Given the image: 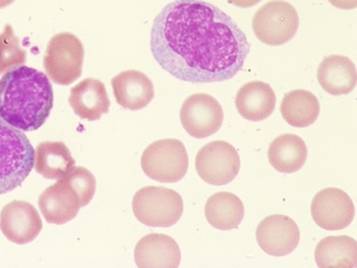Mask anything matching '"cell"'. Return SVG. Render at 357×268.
I'll return each instance as SVG.
<instances>
[{
    "label": "cell",
    "mask_w": 357,
    "mask_h": 268,
    "mask_svg": "<svg viewBox=\"0 0 357 268\" xmlns=\"http://www.w3.org/2000/svg\"><path fill=\"white\" fill-rule=\"evenodd\" d=\"M150 47L165 72L195 84L232 80L251 50L236 21L202 0H175L164 7L153 22Z\"/></svg>",
    "instance_id": "1"
},
{
    "label": "cell",
    "mask_w": 357,
    "mask_h": 268,
    "mask_svg": "<svg viewBox=\"0 0 357 268\" xmlns=\"http://www.w3.org/2000/svg\"><path fill=\"white\" fill-rule=\"evenodd\" d=\"M53 103L49 77L36 68L21 65L0 80V119L16 129H40L49 118Z\"/></svg>",
    "instance_id": "2"
},
{
    "label": "cell",
    "mask_w": 357,
    "mask_h": 268,
    "mask_svg": "<svg viewBox=\"0 0 357 268\" xmlns=\"http://www.w3.org/2000/svg\"><path fill=\"white\" fill-rule=\"evenodd\" d=\"M36 150L26 134L0 119V195L20 187L34 168Z\"/></svg>",
    "instance_id": "3"
},
{
    "label": "cell",
    "mask_w": 357,
    "mask_h": 268,
    "mask_svg": "<svg viewBox=\"0 0 357 268\" xmlns=\"http://www.w3.org/2000/svg\"><path fill=\"white\" fill-rule=\"evenodd\" d=\"M132 210L141 223L152 228L176 225L184 212V201L177 191L162 186H149L133 197Z\"/></svg>",
    "instance_id": "4"
},
{
    "label": "cell",
    "mask_w": 357,
    "mask_h": 268,
    "mask_svg": "<svg viewBox=\"0 0 357 268\" xmlns=\"http://www.w3.org/2000/svg\"><path fill=\"white\" fill-rule=\"evenodd\" d=\"M85 50L75 34L62 32L50 40L43 59L49 77L57 85L68 86L81 77Z\"/></svg>",
    "instance_id": "5"
},
{
    "label": "cell",
    "mask_w": 357,
    "mask_h": 268,
    "mask_svg": "<svg viewBox=\"0 0 357 268\" xmlns=\"http://www.w3.org/2000/svg\"><path fill=\"white\" fill-rule=\"evenodd\" d=\"M145 175L160 183H177L186 176L189 158L184 143L176 139L155 141L141 158Z\"/></svg>",
    "instance_id": "6"
},
{
    "label": "cell",
    "mask_w": 357,
    "mask_h": 268,
    "mask_svg": "<svg viewBox=\"0 0 357 268\" xmlns=\"http://www.w3.org/2000/svg\"><path fill=\"white\" fill-rule=\"evenodd\" d=\"M252 29L261 43L278 47L293 40L297 34L299 15L287 1L272 0L257 11Z\"/></svg>",
    "instance_id": "7"
},
{
    "label": "cell",
    "mask_w": 357,
    "mask_h": 268,
    "mask_svg": "<svg viewBox=\"0 0 357 268\" xmlns=\"http://www.w3.org/2000/svg\"><path fill=\"white\" fill-rule=\"evenodd\" d=\"M196 170L202 181L223 186L236 179L241 161L236 147L225 141H213L200 149L196 156Z\"/></svg>",
    "instance_id": "8"
},
{
    "label": "cell",
    "mask_w": 357,
    "mask_h": 268,
    "mask_svg": "<svg viewBox=\"0 0 357 268\" xmlns=\"http://www.w3.org/2000/svg\"><path fill=\"white\" fill-rule=\"evenodd\" d=\"M181 122L190 137L205 139L220 130L225 114L220 103L208 94H195L183 103Z\"/></svg>",
    "instance_id": "9"
},
{
    "label": "cell",
    "mask_w": 357,
    "mask_h": 268,
    "mask_svg": "<svg viewBox=\"0 0 357 268\" xmlns=\"http://www.w3.org/2000/svg\"><path fill=\"white\" fill-rule=\"evenodd\" d=\"M311 216L321 229L339 231L352 223L355 207L345 191L339 188L322 189L313 198Z\"/></svg>",
    "instance_id": "10"
},
{
    "label": "cell",
    "mask_w": 357,
    "mask_h": 268,
    "mask_svg": "<svg viewBox=\"0 0 357 268\" xmlns=\"http://www.w3.org/2000/svg\"><path fill=\"white\" fill-rule=\"evenodd\" d=\"M257 240L259 248L266 254L282 258L297 248L301 241V231L291 218L273 214L259 222Z\"/></svg>",
    "instance_id": "11"
},
{
    "label": "cell",
    "mask_w": 357,
    "mask_h": 268,
    "mask_svg": "<svg viewBox=\"0 0 357 268\" xmlns=\"http://www.w3.org/2000/svg\"><path fill=\"white\" fill-rule=\"evenodd\" d=\"M42 227L39 212L26 201H11L0 212V230L7 240L16 244L36 240Z\"/></svg>",
    "instance_id": "12"
},
{
    "label": "cell",
    "mask_w": 357,
    "mask_h": 268,
    "mask_svg": "<svg viewBox=\"0 0 357 268\" xmlns=\"http://www.w3.org/2000/svg\"><path fill=\"white\" fill-rule=\"evenodd\" d=\"M39 207L47 222L59 225L75 219L83 208L77 193L63 178L41 193Z\"/></svg>",
    "instance_id": "13"
},
{
    "label": "cell",
    "mask_w": 357,
    "mask_h": 268,
    "mask_svg": "<svg viewBox=\"0 0 357 268\" xmlns=\"http://www.w3.org/2000/svg\"><path fill=\"white\" fill-rule=\"evenodd\" d=\"M181 253L173 237L166 234L145 235L135 250V260L140 268H177Z\"/></svg>",
    "instance_id": "14"
},
{
    "label": "cell",
    "mask_w": 357,
    "mask_h": 268,
    "mask_svg": "<svg viewBox=\"0 0 357 268\" xmlns=\"http://www.w3.org/2000/svg\"><path fill=\"white\" fill-rule=\"evenodd\" d=\"M116 103L128 110H141L150 105L155 96L152 80L139 70L121 72L112 80Z\"/></svg>",
    "instance_id": "15"
},
{
    "label": "cell",
    "mask_w": 357,
    "mask_h": 268,
    "mask_svg": "<svg viewBox=\"0 0 357 268\" xmlns=\"http://www.w3.org/2000/svg\"><path fill=\"white\" fill-rule=\"evenodd\" d=\"M70 106L76 116L89 121H96L108 114L110 99L106 86L93 78H86L70 89Z\"/></svg>",
    "instance_id": "16"
},
{
    "label": "cell",
    "mask_w": 357,
    "mask_h": 268,
    "mask_svg": "<svg viewBox=\"0 0 357 268\" xmlns=\"http://www.w3.org/2000/svg\"><path fill=\"white\" fill-rule=\"evenodd\" d=\"M236 106L242 118L249 121H263L272 116L276 106V95L264 82H250L236 94Z\"/></svg>",
    "instance_id": "17"
},
{
    "label": "cell",
    "mask_w": 357,
    "mask_h": 268,
    "mask_svg": "<svg viewBox=\"0 0 357 268\" xmlns=\"http://www.w3.org/2000/svg\"><path fill=\"white\" fill-rule=\"evenodd\" d=\"M318 82L330 95H347L356 87V66L349 57L330 55L319 65Z\"/></svg>",
    "instance_id": "18"
},
{
    "label": "cell",
    "mask_w": 357,
    "mask_h": 268,
    "mask_svg": "<svg viewBox=\"0 0 357 268\" xmlns=\"http://www.w3.org/2000/svg\"><path fill=\"white\" fill-rule=\"evenodd\" d=\"M308 158L305 141L296 134H282L271 143L268 161L280 173H296L301 170Z\"/></svg>",
    "instance_id": "19"
},
{
    "label": "cell",
    "mask_w": 357,
    "mask_h": 268,
    "mask_svg": "<svg viewBox=\"0 0 357 268\" xmlns=\"http://www.w3.org/2000/svg\"><path fill=\"white\" fill-rule=\"evenodd\" d=\"M209 225L221 231L236 229L244 218V204L234 193H217L208 198L205 207Z\"/></svg>",
    "instance_id": "20"
},
{
    "label": "cell",
    "mask_w": 357,
    "mask_h": 268,
    "mask_svg": "<svg viewBox=\"0 0 357 268\" xmlns=\"http://www.w3.org/2000/svg\"><path fill=\"white\" fill-rule=\"evenodd\" d=\"M314 258L320 268H356V241L347 235L324 237L317 245Z\"/></svg>",
    "instance_id": "21"
},
{
    "label": "cell",
    "mask_w": 357,
    "mask_h": 268,
    "mask_svg": "<svg viewBox=\"0 0 357 268\" xmlns=\"http://www.w3.org/2000/svg\"><path fill=\"white\" fill-rule=\"evenodd\" d=\"M75 168L68 147L63 142H42L36 150L34 168L47 179H61Z\"/></svg>",
    "instance_id": "22"
},
{
    "label": "cell",
    "mask_w": 357,
    "mask_h": 268,
    "mask_svg": "<svg viewBox=\"0 0 357 268\" xmlns=\"http://www.w3.org/2000/svg\"><path fill=\"white\" fill-rule=\"evenodd\" d=\"M280 112L290 126L307 128L317 121L320 114V103L310 91L296 89L284 96Z\"/></svg>",
    "instance_id": "23"
},
{
    "label": "cell",
    "mask_w": 357,
    "mask_h": 268,
    "mask_svg": "<svg viewBox=\"0 0 357 268\" xmlns=\"http://www.w3.org/2000/svg\"><path fill=\"white\" fill-rule=\"evenodd\" d=\"M26 61V52L21 49L18 36L10 24H6L0 34V74L21 66Z\"/></svg>",
    "instance_id": "24"
},
{
    "label": "cell",
    "mask_w": 357,
    "mask_h": 268,
    "mask_svg": "<svg viewBox=\"0 0 357 268\" xmlns=\"http://www.w3.org/2000/svg\"><path fill=\"white\" fill-rule=\"evenodd\" d=\"M62 178L77 193L81 198L82 207L89 204L96 193V178L91 170L82 166L74 168Z\"/></svg>",
    "instance_id": "25"
},
{
    "label": "cell",
    "mask_w": 357,
    "mask_h": 268,
    "mask_svg": "<svg viewBox=\"0 0 357 268\" xmlns=\"http://www.w3.org/2000/svg\"><path fill=\"white\" fill-rule=\"evenodd\" d=\"M332 6L339 9L344 10H351L356 8L357 0H328Z\"/></svg>",
    "instance_id": "26"
},
{
    "label": "cell",
    "mask_w": 357,
    "mask_h": 268,
    "mask_svg": "<svg viewBox=\"0 0 357 268\" xmlns=\"http://www.w3.org/2000/svg\"><path fill=\"white\" fill-rule=\"evenodd\" d=\"M228 1L236 7H240V8H251V7L261 3V0H228Z\"/></svg>",
    "instance_id": "27"
},
{
    "label": "cell",
    "mask_w": 357,
    "mask_h": 268,
    "mask_svg": "<svg viewBox=\"0 0 357 268\" xmlns=\"http://www.w3.org/2000/svg\"><path fill=\"white\" fill-rule=\"evenodd\" d=\"M13 3H15V0H0V9L6 8Z\"/></svg>",
    "instance_id": "28"
}]
</instances>
